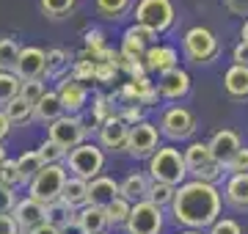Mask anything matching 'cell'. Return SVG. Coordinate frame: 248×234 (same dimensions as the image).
<instances>
[{"label": "cell", "instance_id": "40", "mask_svg": "<svg viewBox=\"0 0 248 234\" xmlns=\"http://www.w3.org/2000/svg\"><path fill=\"white\" fill-rule=\"evenodd\" d=\"M223 171L229 174V176H232V174H248V146H240L237 154L226 162V168H223Z\"/></svg>", "mask_w": 248, "mask_h": 234}, {"label": "cell", "instance_id": "4", "mask_svg": "<svg viewBox=\"0 0 248 234\" xmlns=\"http://www.w3.org/2000/svg\"><path fill=\"white\" fill-rule=\"evenodd\" d=\"M63 168H66V174L75 176V179L91 182L105 171V152H102L97 144H89V141H86V144L75 146L72 152H66Z\"/></svg>", "mask_w": 248, "mask_h": 234}, {"label": "cell", "instance_id": "19", "mask_svg": "<svg viewBox=\"0 0 248 234\" xmlns=\"http://www.w3.org/2000/svg\"><path fill=\"white\" fill-rule=\"evenodd\" d=\"M221 201L234 212H248V174H232L221 190Z\"/></svg>", "mask_w": 248, "mask_h": 234}, {"label": "cell", "instance_id": "42", "mask_svg": "<svg viewBox=\"0 0 248 234\" xmlns=\"http://www.w3.org/2000/svg\"><path fill=\"white\" fill-rule=\"evenodd\" d=\"M69 77H75L78 83H86V80H94V61H78L75 66H72V74Z\"/></svg>", "mask_w": 248, "mask_h": 234}, {"label": "cell", "instance_id": "26", "mask_svg": "<svg viewBox=\"0 0 248 234\" xmlns=\"http://www.w3.org/2000/svg\"><path fill=\"white\" fill-rule=\"evenodd\" d=\"M58 198H61L66 207H72L75 212H78V209H83L86 204H89V182L75 179V176H66L63 190H61V196Z\"/></svg>", "mask_w": 248, "mask_h": 234}, {"label": "cell", "instance_id": "14", "mask_svg": "<svg viewBox=\"0 0 248 234\" xmlns=\"http://www.w3.org/2000/svg\"><path fill=\"white\" fill-rule=\"evenodd\" d=\"M55 94L61 99L63 113H69V116H80V110L86 108V102H89V88L83 83H78L75 77H69V74L58 80Z\"/></svg>", "mask_w": 248, "mask_h": 234}, {"label": "cell", "instance_id": "12", "mask_svg": "<svg viewBox=\"0 0 248 234\" xmlns=\"http://www.w3.org/2000/svg\"><path fill=\"white\" fill-rule=\"evenodd\" d=\"M45 61H47V50L42 47H19L17 63H14V74H17L19 83L28 80H45Z\"/></svg>", "mask_w": 248, "mask_h": 234}, {"label": "cell", "instance_id": "32", "mask_svg": "<svg viewBox=\"0 0 248 234\" xmlns=\"http://www.w3.org/2000/svg\"><path fill=\"white\" fill-rule=\"evenodd\" d=\"M78 6V0H39V11L47 19H63L66 14H72Z\"/></svg>", "mask_w": 248, "mask_h": 234}, {"label": "cell", "instance_id": "7", "mask_svg": "<svg viewBox=\"0 0 248 234\" xmlns=\"http://www.w3.org/2000/svg\"><path fill=\"white\" fill-rule=\"evenodd\" d=\"M66 176H69V174L63 168V162L61 165H42V171L36 174L33 179H31V185H28V196L47 207L50 201H58Z\"/></svg>", "mask_w": 248, "mask_h": 234}, {"label": "cell", "instance_id": "18", "mask_svg": "<svg viewBox=\"0 0 248 234\" xmlns=\"http://www.w3.org/2000/svg\"><path fill=\"white\" fill-rule=\"evenodd\" d=\"M207 146H210L213 160L226 168V162L237 154V149L243 146V141H240V135L234 132V130H218V132H213V138L207 141Z\"/></svg>", "mask_w": 248, "mask_h": 234}, {"label": "cell", "instance_id": "6", "mask_svg": "<svg viewBox=\"0 0 248 234\" xmlns=\"http://www.w3.org/2000/svg\"><path fill=\"white\" fill-rule=\"evenodd\" d=\"M174 19H177V11L171 0H138L135 6V25L146 28L155 36L171 30Z\"/></svg>", "mask_w": 248, "mask_h": 234}, {"label": "cell", "instance_id": "9", "mask_svg": "<svg viewBox=\"0 0 248 234\" xmlns=\"http://www.w3.org/2000/svg\"><path fill=\"white\" fill-rule=\"evenodd\" d=\"M86 135H89V127L80 116H69L63 113L58 121L47 124V141H53L55 146H61L63 152H72L75 146L86 144Z\"/></svg>", "mask_w": 248, "mask_h": 234}, {"label": "cell", "instance_id": "38", "mask_svg": "<svg viewBox=\"0 0 248 234\" xmlns=\"http://www.w3.org/2000/svg\"><path fill=\"white\" fill-rule=\"evenodd\" d=\"M45 80H28V83H19V99L22 102H28L31 108H33L36 102H39V97L45 94Z\"/></svg>", "mask_w": 248, "mask_h": 234}, {"label": "cell", "instance_id": "36", "mask_svg": "<svg viewBox=\"0 0 248 234\" xmlns=\"http://www.w3.org/2000/svg\"><path fill=\"white\" fill-rule=\"evenodd\" d=\"M19 97V80L14 72H0V110Z\"/></svg>", "mask_w": 248, "mask_h": 234}, {"label": "cell", "instance_id": "22", "mask_svg": "<svg viewBox=\"0 0 248 234\" xmlns=\"http://www.w3.org/2000/svg\"><path fill=\"white\" fill-rule=\"evenodd\" d=\"M113 198H119V182L105 176V174H99L97 179L89 182V204L91 207H99L105 209Z\"/></svg>", "mask_w": 248, "mask_h": 234}, {"label": "cell", "instance_id": "41", "mask_svg": "<svg viewBox=\"0 0 248 234\" xmlns=\"http://www.w3.org/2000/svg\"><path fill=\"white\" fill-rule=\"evenodd\" d=\"M204 234H243V226L237 220H232V218H218Z\"/></svg>", "mask_w": 248, "mask_h": 234}, {"label": "cell", "instance_id": "34", "mask_svg": "<svg viewBox=\"0 0 248 234\" xmlns=\"http://www.w3.org/2000/svg\"><path fill=\"white\" fill-rule=\"evenodd\" d=\"M130 207H133V204H127L122 196L113 198V201L105 207L108 229H110V226H113V229H119V226H122V229H124V223H127V215H130Z\"/></svg>", "mask_w": 248, "mask_h": 234}, {"label": "cell", "instance_id": "11", "mask_svg": "<svg viewBox=\"0 0 248 234\" xmlns=\"http://www.w3.org/2000/svg\"><path fill=\"white\" fill-rule=\"evenodd\" d=\"M163 209H157L149 201H138L130 207V215H127V223H124V232L127 234H163Z\"/></svg>", "mask_w": 248, "mask_h": 234}, {"label": "cell", "instance_id": "35", "mask_svg": "<svg viewBox=\"0 0 248 234\" xmlns=\"http://www.w3.org/2000/svg\"><path fill=\"white\" fill-rule=\"evenodd\" d=\"M174 190H177V188H171V185L152 182L149 193H146V201H149V204H155L157 209H166V207H171V201H174Z\"/></svg>", "mask_w": 248, "mask_h": 234}, {"label": "cell", "instance_id": "13", "mask_svg": "<svg viewBox=\"0 0 248 234\" xmlns=\"http://www.w3.org/2000/svg\"><path fill=\"white\" fill-rule=\"evenodd\" d=\"M190 86H193L190 74H187L182 66H174V69H169V72L160 74V80H157V86H155V91H157L160 99L179 102V99H185L187 94H190Z\"/></svg>", "mask_w": 248, "mask_h": 234}, {"label": "cell", "instance_id": "1", "mask_svg": "<svg viewBox=\"0 0 248 234\" xmlns=\"http://www.w3.org/2000/svg\"><path fill=\"white\" fill-rule=\"evenodd\" d=\"M169 209L177 226H185L190 232H204L221 218V190H218V185L187 179L174 190V201Z\"/></svg>", "mask_w": 248, "mask_h": 234}, {"label": "cell", "instance_id": "46", "mask_svg": "<svg viewBox=\"0 0 248 234\" xmlns=\"http://www.w3.org/2000/svg\"><path fill=\"white\" fill-rule=\"evenodd\" d=\"M232 61H234V66H248V44L246 42H240V44L232 50Z\"/></svg>", "mask_w": 248, "mask_h": 234}, {"label": "cell", "instance_id": "44", "mask_svg": "<svg viewBox=\"0 0 248 234\" xmlns=\"http://www.w3.org/2000/svg\"><path fill=\"white\" fill-rule=\"evenodd\" d=\"M14 204H17V193L6 185H0V215H11Z\"/></svg>", "mask_w": 248, "mask_h": 234}, {"label": "cell", "instance_id": "27", "mask_svg": "<svg viewBox=\"0 0 248 234\" xmlns=\"http://www.w3.org/2000/svg\"><path fill=\"white\" fill-rule=\"evenodd\" d=\"M69 72V53L61 50V47H53V50H47V61H45V77L47 80H61L66 77Z\"/></svg>", "mask_w": 248, "mask_h": 234}, {"label": "cell", "instance_id": "23", "mask_svg": "<svg viewBox=\"0 0 248 234\" xmlns=\"http://www.w3.org/2000/svg\"><path fill=\"white\" fill-rule=\"evenodd\" d=\"M152 179L143 171L130 174L124 182H119V196L127 201V204H138V201H146V193H149Z\"/></svg>", "mask_w": 248, "mask_h": 234}, {"label": "cell", "instance_id": "33", "mask_svg": "<svg viewBox=\"0 0 248 234\" xmlns=\"http://www.w3.org/2000/svg\"><path fill=\"white\" fill-rule=\"evenodd\" d=\"M19 44L14 36H0V72H14Z\"/></svg>", "mask_w": 248, "mask_h": 234}, {"label": "cell", "instance_id": "17", "mask_svg": "<svg viewBox=\"0 0 248 234\" xmlns=\"http://www.w3.org/2000/svg\"><path fill=\"white\" fill-rule=\"evenodd\" d=\"M127 132H130V127L113 113V116H108L105 121L99 124V144L97 146L102 152H124Z\"/></svg>", "mask_w": 248, "mask_h": 234}, {"label": "cell", "instance_id": "8", "mask_svg": "<svg viewBox=\"0 0 248 234\" xmlns=\"http://www.w3.org/2000/svg\"><path fill=\"white\" fill-rule=\"evenodd\" d=\"M196 130H199L196 116L187 108H182V105H171V108L163 110L160 127H157L160 135H166L169 141H174V144H177V141H190V138L196 135Z\"/></svg>", "mask_w": 248, "mask_h": 234}, {"label": "cell", "instance_id": "29", "mask_svg": "<svg viewBox=\"0 0 248 234\" xmlns=\"http://www.w3.org/2000/svg\"><path fill=\"white\" fill-rule=\"evenodd\" d=\"M94 9L102 19L116 22V19L127 17L133 11V0H94Z\"/></svg>", "mask_w": 248, "mask_h": 234}, {"label": "cell", "instance_id": "51", "mask_svg": "<svg viewBox=\"0 0 248 234\" xmlns=\"http://www.w3.org/2000/svg\"><path fill=\"white\" fill-rule=\"evenodd\" d=\"M9 160V154H6V146L0 144V165H3V162Z\"/></svg>", "mask_w": 248, "mask_h": 234}, {"label": "cell", "instance_id": "10", "mask_svg": "<svg viewBox=\"0 0 248 234\" xmlns=\"http://www.w3.org/2000/svg\"><path fill=\"white\" fill-rule=\"evenodd\" d=\"M160 149V132H157V124L152 121H138V124L130 127L127 132V144H124V152L135 157V160H149L152 154Z\"/></svg>", "mask_w": 248, "mask_h": 234}, {"label": "cell", "instance_id": "15", "mask_svg": "<svg viewBox=\"0 0 248 234\" xmlns=\"http://www.w3.org/2000/svg\"><path fill=\"white\" fill-rule=\"evenodd\" d=\"M155 39H157V36H155V33H149L146 28L130 25L122 33V53H119V55H122L124 61H141L143 53L155 44Z\"/></svg>", "mask_w": 248, "mask_h": 234}, {"label": "cell", "instance_id": "47", "mask_svg": "<svg viewBox=\"0 0 248 234\" xmlns=\"http://www.w3.org/2000/svg\"><path fill=\"white\" fill-rule=\"evenodd\" d=\"M0 234H19V229L11 215H0Z\"/></svg>", "mask_w": 248, "mask_h": 234}, {"label": "cell", "instance_id": "25", "mask_svg": "<svg viewBox=\"0 0 248 234\" xmlns=\"http://www.w3.org/2000/svg\"><path fill=\"white\" fill-rule=\"evenodd\" d=\"M223 91H226V97L229 99H248V66H234L232 63L226 74H223Z\"/></svg>", "mask_w": 248, "mask_h": 234}, {"label": "cell", "instance_id": "2", "mask_svg": "<svg viewBox=\"0 0 248 234\" xmlns=\"http://www.w3.org/2000/svg\"><path fill=\"white\" fill-rule=\"evenodd\" d=\"M182 160H185L187 176H190V179H196V182L218 185V179H223V176H226L223 165H218V162L213 160L207 141H193V144H187L185 149H182Z\"/></svg>", "mask_w": 248, "mask_h": 234}, {"label": "cell", "instance_id": "20", "mask_svg": "<svg viewBox=\"0 0 248 234\" xmlns=\"http://www.w3.org/2000/svg\"><path fill=\"white\" fill-rule=\"evenodd\" d=\"M141 63H143L146 72L163 74V72H169V69H174V66H179V55H177V50L169 47V44H152L149 50L143 53Z\"/></svg>", "mask_w": 248, "mask_h": 234}, {"label": "cell", "instance_id": "45", "mask_svg": "<svg viewBox=\"0 0 248 234\" xmlns=\"http://www.w3.org/2000/svg\"><path fill=\"white\" fill-rule=\"evenodd\" d=\"M223 6H226L234 17L248 19V0H223Z\"/></svg>", "mask_w": 248, "mask_h": 234}, {"label": "cell", "instance_id": "30", "mask_svg": "<svg viewBox=\"0 0 248 234\" xmlns=\"http://www.w3.org/2000/svg\"><path fill=\"white\" fill-rule=\"evenodd\" d=\"M14 162H17V168H19V182H22L25 188L31 185V179H33L36 174L42 171V165H45L36 149H31V152H22Z\"/></svg>", "mask_w": 248, "mask_h": 234}, {"label": "cell", "instance_id": "48", "mask_svg": "<svg viewBox=\"0 0 248 234\" xmlns=\"http://www.w3.org/2000/svg\"><path fill=\"white\" fill-rule=\"evenodd\" d=\"M9 132H11V124H9V118H6V113L0 110V144H6Z\"/></svg>", "mask_w": 248, "mask_h": 234}, {"label": "cell", "instance_id": "49", "mask_svg": "<svg viewBox=\"0 0 248 234\" xmlns=\"http://www.w3.org/2000/svg\"><path fill=\"white\" fill-rule=\"evenodd\" d=\"M28 234H63L61 229H55V226H50V223H42V226H36L33 232H28Z\"/></svg>", "mask_w": 248, "mask_h": 234}, {"label": "cell", "instance_id": "21", "mask_svg": "<svg viewBox=\"0 0 248 234\" xmlns=\"http://www.w3.org/2000/svg\"><path fill=\"white\" fill-rule=\"evenodd\" d=\"M75 229H78L80 234H105L108 232L105 209L86 204L83 209H78V212H75Z\"/></svg>", "mask_w": 248, "mask_h": 234}, {"label": "cell", "instance_id": "16", "mask_svg": "<svg viewBox=\"0 0 248 234\" xmlns=\"http://www.w3.org/2000/svg\"><path fill=\"white\" fill-rule=\"evenodd\" d=\"M11 218H14V223H17L19 234H28V232H33L36 226H42L47 220L45 204L33 201L31 196L17 198V204H14V209H11Z\"/></svg>", "mask_w": 248, "mask_h": 234}, {"label": "cell", "instance_id": "28", "mask_svg": "<svg viewBox=\"0 0 248 234\" xmlns=\"http://www.w3.org/2000/svg\"><path fill=\"white\" fill-rule=\"evenodd\" d=\"M45 215H47V220L45 223H50V226H55V229H61V232H66L72 223H75V209L72 207H66L61 198L58 201H50L45 207Z\"/></svg>", "mask_w": 248, "mask_h": 234}, {"label": "cell", "instance_id": "3", "mask_svg": "<svg viewBox=\"0 0 248 234\" xmlns=\"http://www.w3.org/2000/svg\"><path fill=\"white\" fill-rule=\"evenodd\" d=\"M152 182H163L171 188H179L182 182H187V171H185V160L182 152L174 146H160L157 152L149 157V174Z\"/></svg>", "mask_w": 248, "mask_h": 234}, {"label": "cell", "instance_id": "24", "mask_svg": "<svg viewBox=\"0 0 248 234\" xmlns=\"http://www.w3.org/2000/svg\"><path fill=\"white\" fill-rule=\"evenodd\" d=\"M61 116H63V108H61L58 94H55V91H45V94L39 97V102L33 105V121L47 127V124H53V121H58Z\"/></svg>", "mask_w": 248, "mask_h": 234}, {"label": "cell", "instance_id": "39", "mask_svg": "<svg viewBox=\"0 0 248 234\" xmlns=\"http://www.w3.org/2000/svg\"><path fill=\"white\" fill-rule=\"evenodd\" d=\"M0 185H6V188H11V190L22 188V182H19V168L11 157L0 165Z\"/></svg>", "mask_w": 248, "mask_h": 234}, {"label": "cell", "instance_id": "43", "mask_svg": "<svg viewBox=\"0 0 248 234\" xmlns=\"http://www.w3.org/2000/svg\"><path fill=\"white\" fill-rule=\"evenodd\" d=\"M86 47H89L91 58L97 53H102V50H105V36H102V30H86Z\"/></svg>", "mask_w": 248, "mask_h": 234}, {"label": "cell", "instance_id": "5", "mask_svg": "<svg viewBox=\"0 0 248 234\" xmlns=\"http://www.w3.org/2000/svg\"><path fill=\"white\" fill-rule=\"evenodd\" d=\"M182 50H185V58L196 66H207V63L218 61L221 55V42L210 28L196 25L190 28L185 36H182Z\"/></svg>", "mask_w": 248, "mask_h": 234}, {"label": "cell", "instance_id": "50", "mask_svg": "<svg viewBox=\"0 0 248 234\" xmlns=\"http://www.w3.org/2000/svg\"><path fill=\"white\" fill-rule=\"evenodd\" d=\"M240 42L248 44V19H243V28H240Z\"/></svg>", "mask_w": 248, "mask_h": 234}, {"label": "cell", "instance_id": "37", "mask_svg": "<svg viewBox=\"0 0 248 234\" xmlns=\"http://www.w3.org/2000/svg\"><path fill=\"white\" fill-rule=\"evenodd\" d=\"M36 152H39V157H42L45 165H61V162L66 160V152H63L61 146H55L53 141H42V146H39Z\"/></svg>", "mask_w": 248, "mask_h": 234}, {"label": "cell", "instance_id": "52", "mask_svg": "<svg viewBox=\"0 0 248 234\" xmlns=\"http://www.w3.org/2000/svg\"><path fill=\"white\" fill-rule=\"evenodd\" d=\"M179 234H204V232H190V229H185V232H179Z\"/></svg>", "mask_w": 248, "mask_h": 234}, {"label": "cell", "instance_id": "31", "mask_svg": "<svg viewBox=\"0 0 248 234\" xmlns=\"http://www.w3.org/2000/svg\"><path fill=\"white\" fill-rule=\"evenodd\" d=\"M3 113H6V118H9V124H31L33 121V108L28 105V102H22V99H11L9 105L3 108Z\"/></svg>", "mask_w": 248, "mask_h": 234}]
</instances>
